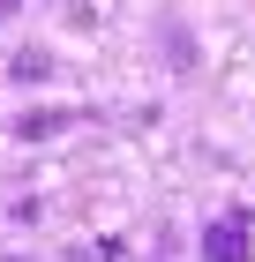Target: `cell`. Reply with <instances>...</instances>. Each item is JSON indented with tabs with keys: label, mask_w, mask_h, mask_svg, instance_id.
I'll return each mask as SVG.
<instances>
[{
	"label": "cell",
	"mask_w": 255,
	"mask_h": 262,
	"mask_svg": "<svg viewBox=\"0 0 255 262\" xmlns=\"http://www.w3.org/2000/svg\"><path fill=\"white\" fill-rule=\"evenodd\" d=\"M203 255L210 262H248V217H218L210 240H203Z\"/></svg>",
	"instance_id": "cell-1"
},
{
	"label": "cell",
	"mask_w": 255,
	"mask_h": 262,
	"mask_svg": "<svg viewBox=\"0 0 255 262\" xmlns=\"http://www.w3.org/2000/svg\"><path fill=\"white\" fill-rule=\"evenodd\" d=\"M0 15H15V0H0Z\"/></svg>",
	"instance_id": "cell-2"
}]
</instances>
